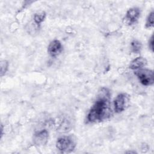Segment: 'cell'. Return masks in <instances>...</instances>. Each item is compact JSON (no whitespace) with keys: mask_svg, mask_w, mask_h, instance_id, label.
<instances>
[{"mask_svg":"<svg viewBox=\"0 0 154 154\" xmlns=\"http://www.w3.org/2000/svg\"><path fill=\"white\" fill-rule=\"evenodd\" d=\"M109 97V91L105 88L102 89L99 97L88 114L87 119L90 122H101L111 116V109Z\"/></svg>","mask_w":154,"mask_h":154,"instance_id":"1","label":"cell"},{"mask_svg":"<svg viewBox=\"0 0 154 154\" xmlns=\"http://www.w3.org/2000/svg\"><path fill=\"white\" fill-rule=\"evenodd\" d=\"M76 143L72 137L64 136L59 138L56 143V147L61 152L69 153L73 150Z\"/></svg>","mask_w":154,"mask_h":154,"instance_id":"2","label":"cell"},{"mask_svg":"<svg viewBox=\"0 0 154 154\" xmlns=\"http://www.w3.org/2000/svg\"><path fill=\"white\" fill-rule=\"evenodd\" d=\"M134 74L137 76L143 85L149 86L153 84L154 75L153 70L147 69H140L135 71Z\"/></svg>","mask_w":154,"mask_h":154,"instance_id":"3","label":"cell"},{"mask_svg":"<svg viewBox=\"0 0 154 154\" xmlns=\"http://www.w3.org/2000/svg\"><path fill=\"white\" fill-rule=\"evenodd\" d=\"M129 102V96L126 93H121L116 97L114 104L115 111L117 113L124 111L128 105Z\"/></svg>","mask_w":154,"mask_h":154,"instance_id":"4","label":"cell"},{"mask_svg":"<svg viewBox=\"0 0 154 154\" xmlns=\"http://www.w3.org/2000/svg\"><path fill=\"white\" fill-rule=\"evenodd\" d=\"M140 10L138 8L134 7L129 9L124 19L125 22L128 25H132L135 23L140 17Z\"/></svg>","mask_w":154,"mask_h":154,"instance_id":"5","label":"cell"},{"mask_svg":"<svg viewBox=\"0 0 154 154\" xmlns=\"http://www.w3.org/2000/svg\"><path fill=\"white\" fill-rule=\"evenodd\" d=\"M48 140V132L46 129L40 131L35 133L34 135L33 141L38 146H43L46 144Z\"/></svg>","mask_w":154,"mask_h":154,"instance_id":"6","label":"cell"},{"mask_svg":"<svg viewBox=\"0 0 154 154\" xmlns=\"http://www.w3.org/2000/svg\"><path fill=\"white\" fill-rule=\"evenodd\" d=\"M62 49L61 42L58 40H54L49 43L48 51L51 56L56 57L61 52Z\"/></svg>","mask_w":154,"mask_h":154,"instance_id":"7","label":"cell"},{"mask_svg":"<svg viewBox=\"0 0 154 154\" xmlns=\"http://www.w3.org/2000/svg\"><path fill=\"white\" fill-rule=\"evenodd\" d=\"M147 64V60L146 58L140 57L134 59L130 64L129 68L131 69H138L145 66Z\"/></svg>","mask_w":154,"mask_h":154,"instance_id":"8","label":"cell"},{"mask_svg":"<svg viewBox=\"0 0 154 154\" xmlns=\"http://www.w3.org/2000/svg\"><path fill=\"white\" fill-rule=\"evenodd\" d=\"M131 49L134 53L139 54L142 49V45L141 42L138 40H133L131 42Z\"/></svg>","mask_w":154,"mask_h":154,"instance_id":"9","label":"cell"},{"mask_svg":"<svg viewBox=\"0 0 154 154\" xmlns=\"http://www.w3.org/2000/svg\"><path fill=\"white\" fill-rule=\"evenodd\" d=\"M45 16H46V13L45 11H41V12L35 13L34 16V20L35 23L37 25H40L44 20Z\"/></svg>","mask_w":154,"mask_h":154,"instance_id":"10","label":"cell"},{"mask_svg":"<svg viewBox=\"0 0 154 154\" xmlns=\"http://www.w3.org/2000/svg\"><path fill=\"white\" fill-rule=\"evenodd\" d=\"M154 13L153 11H152L151 13H150V14H149L147 20H146V27L147 28H150L153 26L154 25Z\"/></svg>","mask_w":154,"mask_h":154,"instance_id":"11","label":"cell"},{"mask_svg":"<svg viewBox=\"0 0 154 154\" xmlns=\"http://www.w3.org/2000/svg\"><path fill=\"white\" fill-rule=\"evenodd\" d=\"M8 63L6 60H3L1 63V76H2L7 70Z\"/></svg>","mask_w":154,"mask_h":154,"instance_id":"12","label":"cell"},{"mask_svg":"<svg viewBox=\"0 0 154 154\" xmlns=\"http://www.w3.org/2000/svg\"><path fill=\"white\" fill-rule=\"evenodd\" d=\"M149 46L150 48V49L153 51V35H152L149 42Z\"/></svg>","mask_w":154,"mask_h":154,"instance_id":"13","label":"cell"}]
</instances>
